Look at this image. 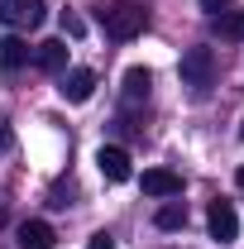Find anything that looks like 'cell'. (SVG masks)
<instances>
[{
  "label": "cell",
  "mask_w": 244,
  "mask_h": 249,
  "mask_svg": "<svg viewBox=\"0 0 244 249\" xmlns=\"http://www.w3.org/2000/svg\"><path fill=\"white\" fill-rule=\"evenodd\" d=\"M101 24H105V34H110L115 43H129V38H139V34H144L149 10H144V5L120 0V5H105V10H101Z\"/></svg>",
  "instance_id": "obj_1"
},
{
  "label": "cell",
  "mask_w": 244,
  "mask_h": 249,
  "mask_svg": "<svg viewBox=\"0 0 244 249\" xmlns=\"http://www.w3.org/2000/svg\"><path fill=\"white\" fill-rule=\"evenodd\" d=\"M177 72H182V87L192 96H206L215 87V53H211V48H187Z\"/></svg>",
  "instance_id": "obj_2"
},
{
  "label": "cell",
  "mask_w": 244,
  "mask_h": 249,
  "mask_svg": "<svg viewBox=\"0 0 244 249\" xmlns=\"http://www.w3.org/2000/svg\"><path fill=\"white\" fill-rule=\"evenodd\" d=\"M0 19L10 29H38L43 24V0H0Z\"/></svg>",
  "instance_id": "obj_3"
},
{
  "label": "cell",
  "mask_w": 244,
  "mask_h": 249,
  "mask_svg": "<svg viewBox=\"0 0 244 249\" xmlns=\"http://www.w3.org/2000/svg\"><path fill=\"white\" fill-rule=\"evenodd\" d=\"M206 225H211V235L220 240V245L240 240V216H235V206H230V201H220V196H215L211 211H206Z\"/></svg>",
  "instance_id": "obj_4"
},
{
  "label": "cell",
  "mask_w": 244,
  "mask_h": 249,
  "mask_svg": "<svg viewBox=\"0 0 244 249\" xmlns=\"http://www.w3.org/2000/svg\"><path fill=\"white\" fill-rule=\"evenodd\" d=\"M96 168H101V178H105V182H129V178H134L129 154H124L120 144H105V149L96 154Z\"/></svg>",
  "instance_id": "obj_5"
},
{
  "label": "cell",
  "mask_w": 244,
  "mask_h": 249,
  "mask_svg": "<svg viewBox=\"0 0 244 249\" xmlns=\"http://www.w3.org/2000/svg\"><path fill=\"white\" fill-rule=\"evenodd\" d=\"M62 101H72V106H82V101H91L96 91V72L91 67H72V72H62Z\"/></svg>",
  "instance_id": "obj_6"
},
{
  "label": "cell",
  "mask_w": 244,
  "mask_h": 249,
  "mask_svg": "<svg viewBox=\"0 0 244 249\" xmlns=\"http://www.w3.org/2000/svg\"><path fill=\"white\" fill-rule=\"evenodd\" d=\"M144 192L168 201V196H177V192H182V178H177L173 168H149V173H144Z\"/></svg>",
  "instance_id": "obj_7"
},
{
  "label": "cell",
  "mask_w": 244,
  "mask_h": 249,
  "mask_svg": "<svg viewBox=\"0 0 244 249\" xmlns=\"http://www.w3.org/2000/svg\"><path fill=\"white\" fill-rule=\"evenodd\" d=\"M53 225L48 220H24L19 225V249H53Z\"/></svg>",
  "instance_id": "obj_8"
},
{
  "label": "cell",
  "mask_w": 244,
  "mask_h": 249,
  "mask_svg": "<svg viewBox=\"0 0 244 249\" xmlns=\"http://www.w3.org/2000/svg\"><path fill=\"white\" fill-rule=\"evenodd\" d=\"M34 62H38L43 72H67V43H62V38L38 43V48H34Z\"/></svg>",
  "instance_id": "obj_9"
},
{
  "label": "cell",
  "mask_w": 244,
  "mask_h": 249,
  "mask_svg": "<svg viewBox=\"0 0 244 249\" xmlns=\"http://www.w3.org/2000/svg\"><path fill=\"white\" fill-rule=\"evenodd\" d=\"M29 58H34V48L24 43V38H19V34H5V38H0V62H5L10 72H19V67H24Z\"/></svg>",
  "instance_id": "obj_10"
},
{
  "label": "cell",
  "mask_w": 244,
  "mask_h": 249,
  "mask_svg": "<svg viewBox=\"0 0 244 249\" xmlns=\"http://www.w3.org/2000/svg\"><path fill=\"white\" fill-rule=\"evenodd\" d=\"M149 87H153V72H149V67H129V72H124V101H144Z\"/></svg>",
  "instance_id": "obj_11"
},
{
  "label": "cell",
  "mask_w": 244,
  "mask_h": 249,
  "mask_svg": "<svg viewBox=\"0 0 244 249\" xmlns=\"http://www.w3.org/2000/svg\"><path fill=\"white\" fill-rule=\"evenodd\" d=\"M153 225H158V230H182V225H187V206H182V201H168V206H158Z\"/></svg>",
  "instance_id": "obj_12"
},
{
  "label": "cell",
  "mask_w": 244,
  "mask_h": 249,
  "mask_svg": "<svg viewBox=\"0 0 244 249\" xmlns=\"http://www.w3.org/2000/svg\"><path fill=\"white\" fill-rule=\"evenodd\" d=\"M215 34L220 38H244V10H225V15H215Z\"/></svg>",
  "instance_id": "obj_13"
},
{
  "label": "cell",
  "mask_w": 244,
  "mask_h": 249,
  "mask_svg": "<svg viewBox=\"0 0 244 249\" xmlns=\"http://www.w3.org/2000/svg\"><path fill=\"white\" fill-rule=\"evenodd\" d=\"M62 34H72V38H82V34H87V24H82L77 15H62Z\"/></svg>",
  "instance_id": "obj_14"
},
{
  "label": "cell",
  "mask_w": 244,
  "mask_h": 249,
  "mask_svg": "<svg viewBox=\"0 0 244 249\" xmlns=\"http://www.w3.org/2000/svg\"><path fill=\"white\" fill-rule=\"evenodd\" d=\"M230 5H235V0H201V10H206V15H211V19H215V15H225V10H230Z\"/></svg>",
  "instance_id": "obj_15"
},
{
  "label": "cell",
  "mask_w": 244,
  "mask_h": 249,
  "mask_svg": "<svg viewBox=\"0 0 244 249\" xmlns=\"http://www.w3.org/2000/svg\"><path fill=\"white\" fill-rule=\"evenodd\" d=\"M87 249H115V240H110V235L101 230V235H91V245H87Z\"/></svg>",
  "instance_id": "obj_16"
},
{
  "label": "cell",
  "mask_w": 244,
  "mask_h": 249,
  "mask_svg": "<svg viewBox=\"0 0 244 249\" xmlns=\"http://www.w3.org/2000/svg\"><path fill=\"white\" fill-rule=\"evenodd\" d=\"M15 149V134H10V124H0V154H10Z\"/></svg>",
  "instance_id": "obj_17"
},
{
  "label": "cell",
  "mask_w": 244,
  "mask_h": 249,
  "mask_svg": "<svg viewBox=\"0 0 244 249\" xmlns=\"http://www.w3.org/2000/svg\"><path fill=\"white\" fill-rule=\"evenodd\" d=\"M235 182H240V187H244V168H240V173H235Z\"/></svg>",
  "instance_id": "obj_18"
},
{
  "label": "cell",
  "mask_w": 244,
  "mask_h": 249,
  "mask_svg": "<svg viewBox=\"0 0 244 249\" xmlns=\"http://www.w3.org/2000/svg\"><path fill=\"white\" fill-rule=\"evenodd\" d=\"M240 139H244V120H240Z\"/></svg>",
  "instance_id": "obj_19"
}]
</instances>
